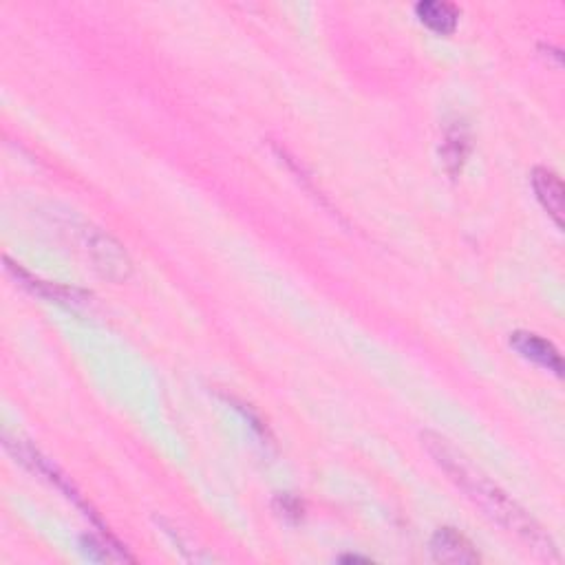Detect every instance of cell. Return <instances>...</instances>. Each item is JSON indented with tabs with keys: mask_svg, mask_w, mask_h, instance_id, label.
Instances as JSON below:
<instances>
[{
	"mask_svg": "<svg viewBox=\"0 0 565 565\" xmlns=\"http://www.w3.org/2000/svg\"><path fill=\"white\" fill-rule=\"evenodd\" d=\"M510 345H513L521 356L537 362L539 367L552 371L554 376H561L563 373V362H561V354L557 351L550 340L541 338L532 332H515L510 336Z\"/></svg>",
	"mask_w": 565,
	"mask_h": 565,
	"instance_id": "cell-4",
	"label": "cell"
},
{
	"mask_svg": "<svg viewBox=\"0 0 565 565\" xmlns=\"http://www.w3.org/2000/svg\"><path fill=\"white\" fill-rule=\"evenodd\" d=\"M422 442L426 451L433 455V460L440 464L442 471L449 475L490 519L497 521V524L504 526L506 530L515 532L519 539H524L530 550L537 552L541 559L559 561L557 548H554L552 539L543 532L537 521L532 519L524 508L517 506L497 484L490 482L486 475L475 471L444 437L435 433H424Z\"/></svg>",
	"mask_w": 565,
	"mask_h": 565,
	"instance_id": "cell-1",
	"label": "cell"
},
{
	"mask_svg": "<svg viewBox=\"0 0 565 565\" xmlns=\"http://www.w3.org/2000/svg\"><path fill=\"white\" fill-rule=\"evenodd\" d=\"M84 552L93 561H109V563H122V561H135L129 552H126L120 543L109 532H102L100 537H87L84 539Z\"/></svg>",
	"mask_w": 565,
	"mask_h": 565,
	"instance_id": "cell-9",
	"label": "cell"
},
{
	"mask_svg": "<svg viewBox=\"0 0 565 565\" xmlns=\"http://www.w3.org/2000/svg\"><path fill=\"white\" fill-rule=\"evenodd\" d=\"M276 506H279V513L285 519L298 521V519L303 517V504L296 497H292V495H281L279 499H276Z\"/></svg>",
	"mask_w": 565,
	"mask_h": 565,
	"instance_id": "cell-10",
	"label": "cell"
},
{
	"mask_svg": "<svg viewBox=\"0 0 565 565\" xmlns=\"http://www.w3.org/2000/svg\"><path fill=\"white\" fill-rule=\"evenodd\" d=\"M5 263H7V270L16 276L20 285H25L27 290H31L42 298H47V301H51V303H62V305L87 303V294L76 290V287H65V285H56V283L34 279V276L27 274L23 268H18V265L12 263L9 259H5Z\"/></svg>",
	"mask_w": 565,
	"mask_h": 565,
	"instance_id": "cell-5",
	"label": "cell"
},
{
	"mask_svg": "<svg viewBox=\"0 0 565 565\" xmlns=\"http://www.w3.org/2000/svg\"><path fill=\"white\" fill-rule=\"evenodd\" d=\"M340 561L343 563H356V561H369V559H360V557H356V554H347V557H340Z\"/></svg>",
	"mask_w": 565,
	"mask_h": 565,
	"instance_id": "cell-11",
	"label": "cell"
},
{
	"mask_svg": "<svg viewBox=\"0 0 565 565\" xmlns=\"http://www.w3.org/2000/svg\"><path fill=\"white\" fill-rule=\"evenodd\" d=\"M532 188H535L537 199L541 206L548 210V215L554 219V223L561 228L563 226V206H565V190L557 173H552L548 168H535L532 170Z\"/></svg>",
	"mask_w": 565,
	"mask_h": 565,
	"instance_id": "cell-6",
	"label": "cell"
},
{
	"mask_svg": "<svg viewBox=\"0 0 565 565\" xmlns=\"http://www.w3.org/2000/svg\"><path fill=\"white\" fill-rule=\"evenodd\" d=\"M468 133L464 126L455 124L453 129L446 131L444 135V144H442V159H444V166L449 170L451 175H457L462 170L464 162H466V155H468Z\"/></svg>",
	"mask_w": 565,
	"mask_h": 565,
	"instance_id": "cell-8",
	"label": "cell"
},
{
	"mask_svg": "<svg viewBox=\"0 0 565 565\" xmlns=\"http://www.w3.org/2000/svg\"><path fill=\"white\" fill-rule=\"evenodd\" d=\"M415 14L420 16L422 23L437 31V34H453L457 27V18H460V9L446 0H420L415 5Z\"/></svg>",
	"mask_w": 565,
	"mask_h": 565,
	"instance_id": "cell-7",
	"label": "cell"
},
{
	"mask_svg": "<svg viewBox=\"0 0 565 565\" xmlns=\"http://www.w3.org/2000/svg\"><path fill=\"white\" fill-rule=\"evenodd\" d=\"M95 268H100L109 279H126L131 272V261L126 257L120 243H115L109 234L95 232V239H89Z\"/></svg>",
	"mask_w": 565,
	"mask_h": 565,
	"instance_id": "cell-3",
	"label": "cell"
},
{
	"mask_svg": "<svg viewBox=\"0 0 565 565\" xmlns=\"http://www.w3.org/2000/svg\"><path fill=\"white\" fill-rule=\"evenodd\" d=\"M431 554L437 563L473 565L479 563L475 546L455 528H440L431 539Z\"/></svg>",
	"mask_w": 565,
	"mask_h": 565,
	"instance_id": "cell-2",
	"label": "cell"
}]
</instances>
